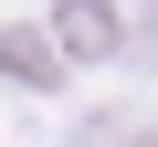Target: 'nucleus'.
<instances>
[{
    "label": "nucleus",
    "mask_w": 158,
    "mask_h": 147,
    "mask_svg": "<svg viewBox=\"0 0 158 147\" xmlns=\"http://www.w3.org/2000/svg\"><path fill=\"white\" fill-rule=\"evenodd\" d=\"M53 53L63 63H127V0H53Z\"/></svg>",
    "instance_id": "obj_1"
},
{
    "label": "nucleus",
    "mask_w": 158,
    "mask_h": 147,
    "mask_svg": "<svg viewBox=\"0 0 158 147\" xmlns=\"http://www.w3.org/2000/svg\"><path fill=\"white\" fill-rule=\"evenodd\" d=\"M0 74H11V84H53V74H63V53H53L32 21H0Z\"/></svg>",
    "instance_id": "obj_2"
},
{
    "label": "nucleus",
    "mask_w": 158,
    "mask_h": 147,
    "mask_svg": "<svg viewBox=\"0 0 158 147\" xmlns=\"http://www.w3.org/2000/svg\"><path fill=\"white\" fill-rule=\"evenodd\" d=\"M74 147H158V116H95Z\"/></svg>",
    "instance_id": "obj_3"
}]
</instances>
